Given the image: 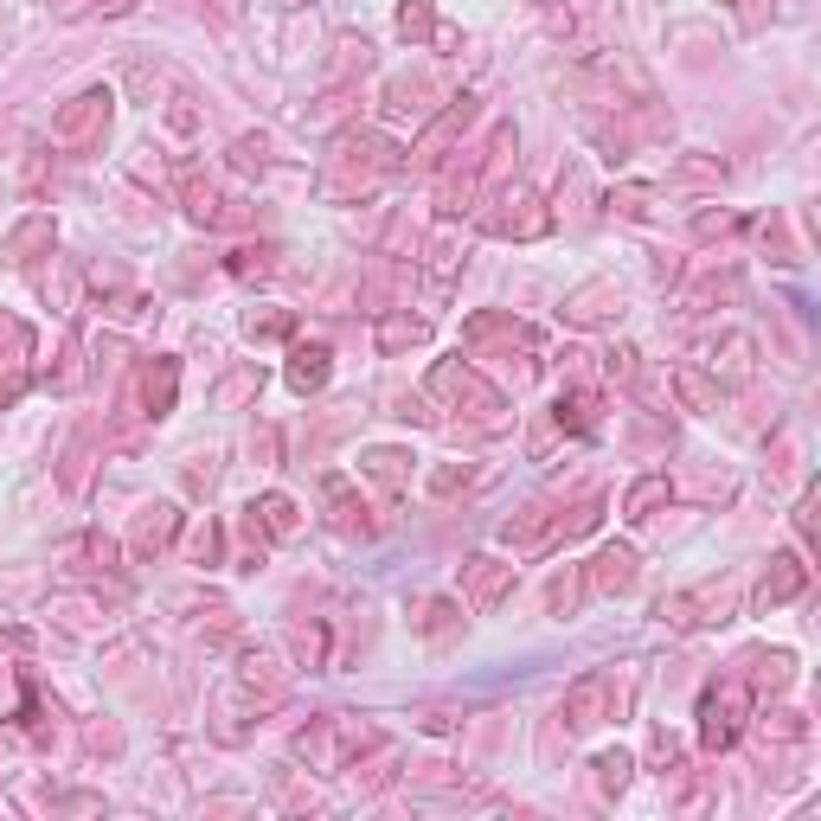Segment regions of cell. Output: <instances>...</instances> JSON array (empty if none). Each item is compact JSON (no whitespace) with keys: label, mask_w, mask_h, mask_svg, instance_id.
I'll use <instances>...</instances> for the list:
<instances>
[{"label":"cell","mask_w":821,"mask_h":821,"mask_svg":"<svg viewBox=\"0 0 821 821\" xmlns=\"http://www.w3.org/2000/svg\"><path fill=\"white\" fill-rule=\"evenodd\" d=\"M321 379V353H302V366H296V386H315Z\"/></svg>","instance_id":"6da1fadb"}]
</instances>
